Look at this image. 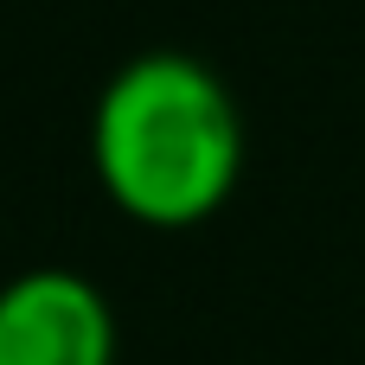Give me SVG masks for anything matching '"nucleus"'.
Listing matches in <instances>:
<instances>
[{"label": "nucleus", "instance_id": "nucleus-1", "mask_svg": "<svg viewBox=\"0 0 365 365\" xmlns=\"http://www.w3.org/2000/svg\"><path fill=\"white\" fill-rule=\"evenodd\" d=\"M90 160L115 212L154 231H186L237 192L244 115L212 64L186 51H141L96 96Z\"/></svg>", "mask_w": 365, "mask_h": 365}, {"label": "nucleus", "instance_id": "nucleus-2", "mask_svg": "<svg viewBox=\"0 0 365 365\" xmlns=\"http://www.w3.org/2000/svg\"><path fill=\"white\" fill-rule=\"evenodd\" d=\"M0 365H115V314L77 269H26L0 289Z\"/></svg>", "mask_w": 365, "mask_h": 365}]
</instances>
